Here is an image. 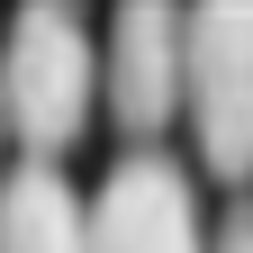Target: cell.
<instances>
[{
	"label": "cell",
	"mask_w": 253,
	"mask_h": 253,
	"mask_svg": "<svg viewBox=\"0 0 253 253\" xmlns=\"http://www.w3.org/2000/svg\"><path fill=\"white\" fill-rule=\"evenodd\" d=\"M90 100H100V45H90L82 9H18L0 27V118L27 145V163H54L63 145H82Z\"/></svg>",
	"instance_id": "1"
},
{
	"label": "cell",
	"mask_w": 253,
	"mask_h": 253,
	"mask_svg": "<svg viewBox=\"0 0 253 253\" xmlns=\"http://www.w3.org/2000/svg\"><path fill=\"white\" fill-rule=\"evenodd\" d=\"M181 109L217 181H253V0L181 18Z\"/></svg>",
	"instance_id": "2"
},
{
	"label": "cell",
	"mask_w": 253,
	"mask_h": 253,
	"mask_svg": "<svg viewBox=\"0 0 253 253\" xmlns=\"http://www.w3.org/2000/svg\"><path fill=\"white\" fill-rule=\"evenodd\" d=\"M82 253H208L190 172L154 145L118 154L109 181L82 199Z\"/></svg>",
	"instance_id": "3"
},
{
	"label": "cell",
	"mask_w": 253,
	"mask_h": 253,
	"mask_svg": "<svg viewBox=\"0 0 253 253\" xmlns=\"http://www.w3.org/2000/svg\"><path fill=\"white\" fill-rule=\"evenodd\" d=\"M100 90H109V118L136 145L163 136L181 118V9H154V0L118 9L109 45H100Z\"/></svg>",
	"instance_id": "4"
},
{
	"label": "cell",
	"mask_w": 253,
	"mask_h": 253,
	"mask_svg": "<svg viewBox=\"0 0 253 253\" xmlns=\"http://www.w3.org/2000/svg\"><path fill=\"white\" fill-rule=\"evenodd\" d=\"M0 253H82V190L63 163L0 172Z\"/></svg>",
	"instance_id": "5"
},
{
	"label": "cell",
	"mask_w": 253,
	"mask_h": 253,
	"mask_svg": "<svg viewBox=\"0 0 253 253\" xmlns=\"http://www.w3.org/2000/svg\"><path fill=\"white\" fill-rule=\"evenodd\" d=\"M208 253H253V199H235L226 217H217V235H208Z\"/></svg>",
	"instance_id": "6"
},
{
	"label": "cell",
	"mask_w": 253,
	"mask_h": 253,
	"mask_svg": "<svg viewBox=\"0 0 253 253\" xmlns=\"http://www.w3.org/2000/svg\"><path fill=\"white\" fill-rule=\"evenodd\" d=\"M0 136H9V118H0Z\"/></svg>",
	"instance_id": "7"
}]
</instances>
